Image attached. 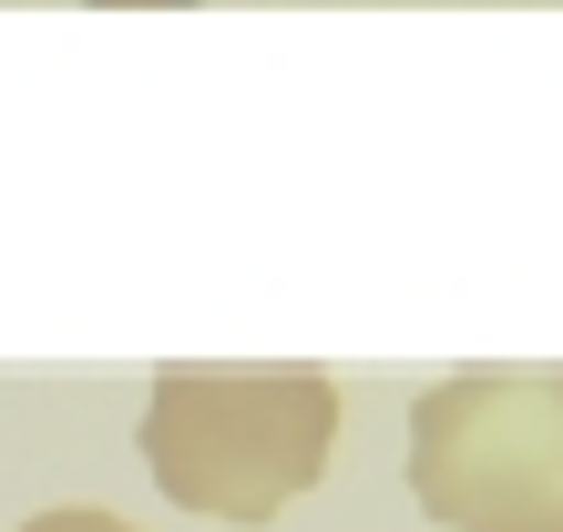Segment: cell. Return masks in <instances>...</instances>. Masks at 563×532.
<instances>
[{
  "label": "cell",
  "instance_id": "2",
  "mask_svg": "<svg viewBox=\"0 0 563 532\" xmlns=\"http://www.w3.org/2000/svg\"><path fill=\"white\" fill-rule=\"evenodd\" d=\"M410 491L441 532H563V369H451L410 399Z\"/></svg>",
  "mask_w": 563,
  "mask_h": 532
},
{
  "label": "cell",
  "instance_id": "1",
  "mask_svg": "<svg viewBox=\"0 0 563 532\" xmlns=\"http://www.w3.org/2000/svg\"><path fill=\"white\" fill-rule=\"evenodd\" d=\"M339 451V379L328 369H154L144 472L175 512L277 522L318 491Z\"/></svg>",
  "mask_w": 563,
  "mask_h": 532
},
{
  "label": "cell",
  "instance_id": "3",
  "mask_svg": "<svg viewBox=\"0 0 563 532\" xmlns=\"http://www.w3.org/2000/svg\"><path fill=\"white\" fill-rule=\"evenodd\" d=\"M21 532H134L123 512H92V502H62V512H31Z\"/></svg>",
  "mask_w": 563,
  "mask_h": 532
}]
</instances>
